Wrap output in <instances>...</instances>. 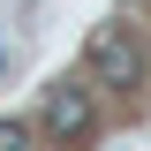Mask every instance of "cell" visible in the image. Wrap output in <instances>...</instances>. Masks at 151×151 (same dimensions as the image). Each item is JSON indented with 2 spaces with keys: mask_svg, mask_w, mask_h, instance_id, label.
<instances>
[{
  "mask_svg": "<svg viewBox=\"0 0 151 151\" xmlns=\"http://www.w3.org/2000/svg\"><path fill=\"white\" fill-rule=\"evenodd\" d=\"M91 121H98V113H91V98L76 91V83H60V91L45 98V129H53L60 144H68V136H91Z\"/></svg>",
  "mask_w": 151,
  "mask_h": 151,
  "instance_id": "obj_2",
  "label": "cell"
},
{
  "mask_svg": "<svg viewBox=\"0 0 151 151\" xmlns=\"http://www.w3.org/2000/svg\"><path fill=\"white\" fill-rule=\"evenodd\" d=\"M83 60H91V76H98V83H121V91L144 76V45H136L121 23H98V30H91V53H83Z\"/></svg>",
  "mask_w": 151,
  "mask_h": 151,
  "instance_id": "obj_1",
  "label": "cell"
},
{
  "mask_svg": "<svg viewBox=\"0 0 151 151\" xmlns=\"http://www.w3.org/2000/svg\"><path fill=\"white\" fill-rule=\"evenodd\" d=\"M30 144V129H23V121H0V151H23Z\"/></svg>",
  "mask_w": 151,
  "mask_h": 151,
  "instance_id": "obj_3",
  "label": "cell"
}]
</instances>
